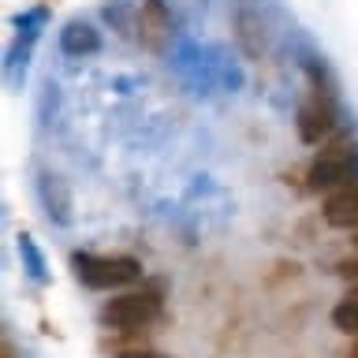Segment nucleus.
<instances>
[{
	"instance_id": "obj_6",
	"label": "nucleus",
	"mask_w": 358,
	"mask_h": 358,
	"mask_svg": "<svg viewBox=\"0 0 358 358\" xmlns=\"http://www.w3.org/2000/svg\"><path fill=\"white\" fill-rule=\"evenodd\" d=\"M134 38L150 52L168 49V41H172V8H168V0H142L134 8Z\"/></svg>"
},
{
	"instance_id": "obj_7",
	"label": "nucleus",
	"mask_w": 358,
	"mask_h": 358,
	"mask_svg": "<svg viewBox=\"0 0 358 358\" xmlns=\"http://www.w3.org/2000/svg\"><path fill=\"white\" fill-rule=\"evenodd\" d=\"M34 190H38V201L45 209V217H49V224H56V228H71L75 220V194H71V183L60 176V172H38V179H34Z\"/></svg>"
},
{
	"instance_id": "obj_10",
	"label": "nucleus",
	"mask_w": 358,
	"mask_h": 358,
	"mask_svg": "<svg viewBox=\"0 0 358 358\" xmlns=\"http://www.w3.org/2000/svg\"><path fill=\"white\" fill-rule=\"evenodd\" d=\"M60 52L71 56V60H86V56H97L101 52V30L86 19H71L64 22L60 30Z\"/></svg>"
},
{
	"instance_id": "obj_14",
	"label": "nucleus",
	"mask_w": 358,
	"mask_h": 358,
	"mask_svg": "<svg viewBox=\"0 0 358 358\" xmlns=\"http://www.w3.org/2000/svg\"><path fill=\"white\" fill-rule=\"evenodd\" d=\"M120 358H168V355H161V351H145V347H142V351H123Z\"/></svg>"
},
{
	"instance_id": "obj_11",
	"label": "nucleus",
	"mask_w": 358,
	"mask_h": 358,
	"mask_svg": "<svg viewBox=\"0 0 358 358\" xmlns=\"http://www.w3.org/2000/svg\"><path fill=\"white\" fill-rule=\"evenodd\" d=\"M15 246H19V262L27 268V276L34 284H49V262H45V250L38 246V239H34L30 231H22Z\"/></svg>"
},
{
	"instance_id": "obj_4",
	"label": "nucleus",
	"mask_w": 358,
	"mask_h": 358,
	"mask_svg": "<svg viewBox=\"0 0 358 358\" xmlns=\"http://www.w3.org/2000/svg\"><path fill=\"white\" fill-rule=\"evenodd\" d=\"M299 138L306 145H324L332 134H340V105H336V86H310V97L299 105L295 116Z\"/></svg>"
},
{
	"instance_id": "obj_2",
	"label": "nucleus",
	"mask_w": 358,
	"mask_h": 358,
	"mask_svg": "<svg viewBox=\"0 0 358 358\" xmlns=\"http://www.w3.org/2000/svg\"><path fill=\"white\" fill-rule=\"evenodd\" d=\"M75 280L90 291H120L142 280V262L131 254H90L75 250L71 254Z\"/></svg>"
},
{
	"instance_id": "obj_8",
	"label": "nucleus",
	"mask_w": 358,
	"mask_h": 358,
	"mask_svg": "<svg viewBox=\"0 0 358 358\" xmlns=\"http://www.w3.org/2000/svg\"><path fill=\"white\" fill-rule=\"evenodd\" d=\"M235 41H239V49L246 60H262L265 49H268V34H265V19L257 15L254 8H239L235 11Z\"/></svg>"
},
{
	"instance_id": "obj_12",
	"label": "nucleus",
	"mask_w": 358,
	"mask_h": 358,
	"mask_svg": "<svg viewBox=\"0 0 358 358\" xmlns=\"http://www.w3.org/2000/svg\"><path fill=\"white\" fill-rule=\"evenodd\" d=\"M332 324L347 336H358V291H351L347 299H340L332 306Z\"/></svg>"
},
{
	"instance_id": "obj_15",
	"label": "nucleus",
	"mask_w": 358,
	"mask_h": 358,
	"mask_svg": "<svg viewBox=\"0 0 358 358\" xmlns=\"http://www.w3.org/2000/svg\"><path fill=\"white\" fill-rule=\"evenodd\" d=\"M347 358H358V336H355V343H351V351H347Z\"/></svg>"
},
{
	"instance_id": "obj_5",
	"label": "nucleus",
	"mask_w": 358,
	"mask_h": 358,
	"mask_svg": "<svg viewBox=\"0 0 358 358\" xmlns=\"http://www.w3.org/2000/svg\"><path fill=\"white\" fill-rule=\"evenodd\" d=\"M45 22H49V8L38 4V8H27L19 11L15 19H11V30H15V38H11L8 52H4V78L11 90L22 86V78H27V64H30V52L34 45H38Z\"/></svg>"
},
{
	"instance_id": "obj_16",
	"label": "nucleus",
	"mask_w": 358,
	"mask_h": 358,
	"mask_svg": "<svg viewBox=\"0 0 358 358\" xmlns=\"http://www.w3.org/2000/svg\"><path fill=\"white\" fill-rule=\"evenodd\" d=\"M0 358H15V351H11V347L4 343V355H0Z\"/></svg>"
},
{
	"instance_id": "obj_3",
	"label": "nucleus",
	"mask_w": 358,
	"mask_h": 358,
	"mask_svg": "<svg viewBox=\"0 0 358 358\" xmlns=\"http://www.w3.org/2000/svg\"><path fill=\"white\" fill-rule=\"evenodd\" d=\"M161 317V295L157 291H120L101 306V324L112 332H142Z\"/></svg>"
},
{
	"instance_id": "obj_1",
	"label": "nucleus",
	"mask_w": 358,
	"mask_h": 358,
	"mask_svg": "<svg viewBox=\"0 0 358 358\" xmlns=\"http://www.w3.org/2000/svg\"><path fill=\"white\" fill-rule=\"evenodd\" d=\"M306 183H310V190H329V194L340 187L358 183V138L355 134H347V131L332 134V138L313 153Z\"/></svg>"
},
{
	"instance_id": "obj_17",
	"label": "nucleus",
	"mask_w": 358,
	"mask_h": 358,
	"mask_svg": "<svg viewBox=\"0 0 358 358\" xmlns=\"http://www.w3.org/2000/svg\"><path fill=\"white\" fill-rule=\"evenodd\" d=\"M355 246H358V231H355Z\"/></svg>"
},
{
	"instance_id": "obj_13",
	"label": "nucleus",
	"mask_w": 358,
	"mask_h": 358,
	"mask_svg": "<svg viewBox=\"0 0 358 358\" xmlns=\"http://www.w3.org/2000/svg\"><path fill=\"white\" fill-rule=\"evenodd\" d=\"M336 273H340L347 284H351V291H358V257H347V262L336 265Z\"/></svg>"
},
{
	"instance_id": "obj_9",
	"label": "nucleus",
	"mask_w": 358,
	"mask_h": 358,
	"mask_svg": "<svg viewBox=\"0 0 358 358\" xmlns=\"http://www.w3.org/2000/svg\"><path fill=\"white\" fill-rule=\"evenodd\" d=\"M321 217H324L329 228L358 231V183L332 190V194L324 198V206H321Z\"/></svg>"
}]
</instances>
